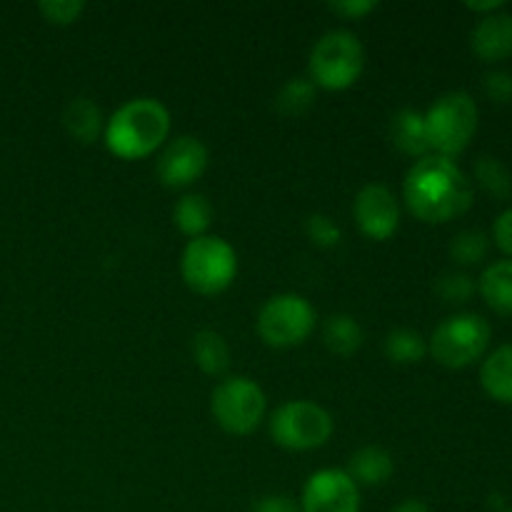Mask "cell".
Here are the masks:
<instances>
[{
  "label": "cell",
  "instance_id": "obj_31",
  "mask_svg": "<svg viewBox=\"0 0 512 512\" xmlns=\"http://www.w3.org/2000/svg\"><path fill=\"white\" fill-rule=\"evenodd\" d=\"M328 8L348 20H360L363 15L373 13L378 8V3H373V0H345V3H330Z\"/></svg>",
  "mask_w": 512,
  "mask_h": 512
},
{
  "label": "cell",
  "instance_id": "obj_34",
  "mask_svg": "<svg viewBox=\"0 0 512 512\" xmlns=\"http://www.w3.org/2000/svg\"><path fill=\"white\" fill-rule=\"evenodd\" d=\"M470 10H483V13H488V10H500V3H468Z\"/></svg>",
  "mask_w": 512,
  "mask_h": 512
},
{
  "label": "cell",
  "instance_id": "obj_14",
  "mask_svg": "<svg viewBox=\"0 0 512 512\" xmlns=\"http://www.w3.org/2000/svg\"><path fill=\"white\" fill-rule=\"evenodd\" d=\"M345 473L355 480V485H368V488H375V485H385L395 473V460L393 455L388 453L380 445H365L358 453L350 455L348 468Z\"/></svg>",
  "mask_w": 512,
  "mask_h": 512
},
{
  "label": "cell",
  "instance_id": "obj_8",
  "mask_svg": "<svg viewBox=\"0 0 512 512\" xmlns=\"http://www.w3.org/2000/svg\"><path fill=\"white\" fill-rule=\"evenodd\" d=\"M315 308L308 298L298 293H280L265 300L260 308L255 328L260 340L270 348H298L313 335L315 330Z\"/></svg>",
  "mask_w": 512,
  "mask_h": 512
},
{
  "label": "cell",
  "instance_id": "obj_19",
  "mask_svg": "<svg viewBox=\"0 0 512 512\" xmlns=\"http://www.w3.org/2000/svg\"><path fill=\"white\" fill-rule=\"evenodd\" d=\"M480 293L498 315L512 318V260H498L480 275Z\"/></svg>",
  "mask_w": 512,
  "mask_h": 512
},
{
  "label": "cell",
  "instance_id": "obj_12",
  "mask_svg": "<svg viewBox=\"0 0 512 512\" xmlns=\"http://www.w3.org/2000/svg\"><path fill=\"white\" fill-rule=\"evenodd\" d=\"M208 148L195 135H178L163 148L158 158V178L165 188H188L208 170Z\"/></svg>",
  "mask_w": 512,
  "mask_h": 512
},
{
  "label": "cell",
  "instance_id": "obj_5",
  "mask_svg": "<svg viewBox=\"0 0 512 512\" xmlns=\"http://www.w3.org/2000/svg\"><path fill=\"white\" fill-rule=\"evenodd\" d=\"M425 133L435 155L453 160L463 153L478 130V105L463 90L445 93L423 113Z\"/></svg>",
  "mask_w": 512,
  "mask_h": 512
},
{
  "label": "cell",
  "instance_id": "obj_13",
  "mask_svg": "<svg viewBox=\"0 0 512 512\" xmlns=\"http://www.w3.org/2000/svg\"><path fill=\"white\" fill-rule=\"evenodd\" d=\"M473 53L485 63H500L512 55V15L510 13H490L475 25Z\"/></svg>",
  "mask_w": 512,
  "mask_h": 512
},
{
  "label": "cell",
  "instance_id": "obj_9",
  "mask_svg": "<svg viewBox=\"0 0 512 512\" xmlns=\"http://www.w3.org/2000/svg\"><path fill=\"white\" fill-rule=\"evenodd\" d=\"M490 345L488 320L475 313H460L445 318L428 340V353L445 368H468L483 358Z\"/></svg>",
  "mask_w": 512,
  "mask_h": 512
},
{
  "label": "cell",
  "instance_id": "obj_16",
  "mask_svg": "<svg viewBox=\"0 0 512 512\" xmlns=\"http://www.w3.org/2000/svg\"><path fill=\"white\" fill-rule=\"evenodd\" d=\"M63 125L68 130V135L78 143L90 145L100 138V133L105 130L103 113H100L98 105L90 98H73L63 110Z\"/></svg>",
  "mask_w": 512,
  "mask_h": 512
},
{
  "label": "cell",
  "instance_id": "obj_32",
  "mask_svg": "<svg viewBox=\"0 0 512 512\" xmlns=\"http://www.w3.org/2000/svg\"><path fill=\"white\" fill-rule=\"evenodd\" d=\"M495 243L503 253H508L512 258V208L505 210L498 220H495Z\"/></svg>",
  "mask_w": 512,
  "mask_h": 512
},
{
  "label": "cell",
  "instance_id": "obj_11",
  "mask_svg": "<svg viewBox=\"0 0 512 512\" xmlns=\"http://www.w3.org/2000/svg\"><path fill=\"white\" fill-rule=\"evenodd\" d=\"M355 223L370 240H388L400 228V203L393 190L383 183H368L360 188L353 203Z\"/></svg>",
  "mask_w": 512,
  "mask_h": 512
},
{
  "label": "cell",
  "instance_id": "obj_35",
  "mask_svg": "<svg viewBox=\"0 0 512 512\" xmlns=\"http://www.w3.org/2000/svg\"><path fill=\"white\" fill-rule=\"evenodd\" d=\"M503 512H512V510H503Z\"/></svg>",
  "mask_w": 512,
  "mask_h": 512
},
{
  "label": "cell",
  "instance_id": "obj_28",
  "mask_svg": "<svg viewBox=\"0 0 512 512\" xmlns=\"http://www.w3.org/2000/svg\"><path fill=\"white\" fill-rule=\"evenodd\" d=\"M478 178L485 190L493 195H508L510 193V175L503 165L495 158H483L478 163Z\"/></svg>",
  "mask_w": 512,
  "mask_h": 512
},
{
  "label": "cell",
  "instance_id": "obj_30",
  "mask_svg": "<svg viewBox=\"0 0 512 512\" xmlns=\"http://www.w3.org/2000/svg\"><path fill=\"white\" fill-rule=\"evenodd\" d=\"M253 512H300V505L295 503L293 498H288V495L273 493L263 495V498L253 505Z\"/></svg>",
  "mask_w": 512,
  "mask_h": 512
},
{
  "label": "cell",
  "instance_id": "obj_20",
  "mask_svg": "<svg viewBox=\"0 0 512 512\" xmlns=\"http://www.w3.org/2000/svg\"><path fill=\"white\" fill-rule=\"evenodd\" d=\"M173 223L190 240L200 238V235H208L210 223H213V205H210V200L205 195L185 193L175 203Z\"/></svg>",
  "mask_w": 512,
  "mask_h": 512
},
{
  "label": "cell",
  "instance_id": "obj_15",
  "mask_svg": "<svg viewBox=\"0 0 512 512\" xmlns=\"http://www.w3.org/2000/svg\"><path fill=\"white\" fill-rule=\"evenodd\" d=\"M390 140L400 153L410 155V158H425L430 155L428 133H425V118L423 113L413 108H403L393 115L390 120Z\"/></svg>",
  "mask_w": 512,
  "mask_h": 512
},
{
  "label": "cell",
  "instance_id": "obj_26",
  "mask_svg": "<svg viewBox=\"0 0 512 512\" xmlns=\"http://www.w3.org/2000/svg\"><path fill=\"white\" fill-rule=\"evenodd\" d=\"M43 18L53 25H73L83 15V0H45L38 5Z\"/></svg>",
  "mask_w": 512,
  "mask_h": 512
},
{
  "label": "cell",
  "instance_id": "obj_29",
  "mask_svg": "<svg viewBox=\"0 0 512 512\" xmlns=\"http://www.w3.org/2000/svg\"><path fill=\"white\" fill-rule=\"evenodd\" d=\"M485 93L495 100V103H510L512 100V75L495 70L485 78Z\"/></svg>",
  "mask_w": 512,
  "mask_h": 512
},
{
  "label": "cell",
  "instance_id": "obj_24",
  "mask_svg": "<svg viewBox=\"0 0 512 512\" xmlns=\"http://www.w3.org/2000/svg\"><path fill=\"white\" fill-rule=\"evenodd\" d=\"M488 253V238L480 230H463L450 243V255L458 265H475Z\"/></svg>",
  "mask_w": 512,
  "mask_h": 512
},
{
  "label": "cell",
  "instance_id": "obj_27",
  "mask_svg": "<svg viewBox=\"0 0 512 512\" xmlns=\"http://www.w3.org/2000/svg\"><path fill=\"white\" fill-rule=\"evenodd\" d=\"M435 290H438L440 298L448 300V303H465V300L475 293V285L473 278H468L465 273H448L438 280Z\"/></svg>",
  "mask_w": 512,
  "mask_h": 512
},
{
  "label": "cell",
  "instance_id": "obj_3",
  "mask_svg": "<svg viewBox=\"0 0 512 512\" xmlns=\"http://www.w3.org/2000/svg\"><path fill=\"white\" fill-rule=\"evenodd\" d=\"M365 68V48L350 30H330L310 50L308 78L315 88L348 90Z\"/></svg>",
  "mask_w": 512,
  "mask_h": 512
},
{
  "label": "cell",
  "instance_id": "obj_21",
  "mask_svg": "<svg viewBox=\"0 0 512 512\" xmlns=\"http://www.w3.org/2000/svg\"><path fill=\"white\" fill-rule=\"evenodd\" d=\"M193 360L205 375H220L228 373L230 368V348L225 338L215 330H200L193 338Z\"/></svg>",
  "mask_w": 512,
  "mask_h": 512
},
{
  "label": "cell",
  "instance_id": "obj_23",
  "mask_svg": "<svg viewBox=\"0 0 512 512\" xmlns=\"http://www.w3.org/2000/svg\"><path fill=\"white\" fill-rule=\"evenodd\" d=\"M318 98V88L310 78H290L283 88L278 90V98H275V108L280 115H288V118H298V115L308 113L315 105Z\"/></svg>",
  "mask_w": 512,
  "mask_h": 512
},
{
  "label": "cell",
  "instance_id": "obj_4",
  "mask_svg": "<svg viewBox=\"0 0 512 512\" xmlns=\"http://www.w3.org/2000/svg\"><path fill=\"white\" fill-rule=\"evenodd\" d=\"M180 273L185 285L200 295H218L233 285L238 275V255L228 240L218 235H200L188 240L180 255Z\"/></svg>",
  "mask_w": 512,
  "mask_h": 512
},
{
  "label": "cell",
  "instance_id": "obj_6",
  "mask_svg": "<svg viewBox=\"0 0 512 512\" xmlns=\"http://www.w3.org/2000/svg\"><path fill=\"white\" fill-rule=\"evenodd\" d=\"M210 413L215 423L230 435H250L260 428L268 413V398L253 378L228 375L210 395Z\"/></svg>",
  "mask_w": 512,
  "mask_h": 512
},
{
  "label": "cell",
  "instance_id": "obj_25",
  "mask_svg": "<svg viewBox=\"0 0 512 512\" xmlns=\"http://www.w3.org/2000/svg\"><path fill=\"white\" fill-rule=\"evenodd\" d=\"M305 233L318 248H335L343 240V230L338 228V223L323 213H315L305 220Z\"/></svg>",
  "mask_w": 512,
  "mask_h": 512
},
{
  "label": "cell",
  "instance_id": "obj_10",
  "mask_svg": "<svg viewBox=\"0 0 512 512\" xmlns=\"http://www.w3.org/2000/svg\"><path fill=\"white\" fill-rule=\"evenodd\" d=\"M300 512H360V488L345 470H318L305 483Z\"/></svg>",
  "mask_w": 512,
  "mask_h": 512
},
{
  "label": "cell",
  "instance_id": "obj_33",
  "mask_svg": "<svg viewBox=\"0 0 512 512\" xmlns=\"http://www.w3.org/2000/svg\"><path fill=\"white\" fill-rule=\"evenodd\" d=\"M390 512H430V508L423 503V500L410 498V500H403V503H400L398 508H393Z\"/></svg>",
  "mask_w": 512,
  "mask_h": 512
},
{
  "label": "cell",
  "instance_id": "obj_2",
  "mask_svg": "<svg viewBox=\"0 0 512 512\" xmlns=\"http://www.w3.org/2000/svg\"><path fill=\"white\" fill-rule=\"evenodd\" d=\"M170 135V110L158 98H133L105 120L103 140L120 160H140L163 148Z\"/></svg>",
  "mask_w": 512,
  "mask_h": 512
},
{
  "label": "cell",
  "instance_id": "obj_18",
  "mask_svg": "<svg viewBox=\"0 0 512 512\" xmlns=\"http://www.w3.org/2000/svg\"><path fill=\"white\" fill-rule=\"evenodd\" d=\"M323 343L330 353L343 355V358H350V355L358 353L365 343V330L353 315H330L323 323Z\"/></svg>",
  "mask_w": 512,
  "mask_h": 512
},
{
  "label": "cell",
  "instance_id": "obj_17",
  "mask_svg": "<svg viewBox=\"0 0 512 512\" xmlns=\"http://www.w3.org/2000/svg\"><path fill=\"white\" fill-rule=\"evenodd\" d=\"M480 383L490 398L512 405V345H503L488 355L480 370Z\"/></svg>",
  "mask_w": 512,
  "mask_h": 512
},
{
  "label": "cell",
  "instance_id": "obj_7",
  "mask_svg": "<svg viewBox=\"0 0 512 512\" xmlns=\"http://www.w3.org/2000/svg\"><path fill=\"white\" fill-rule=\"evenodd\" d=\"M333 415L313 400H288L270 415V438L295 453L323 448L333 435Z\"/></svg>",
  "mask_w": 512,
  "mask_h": 512
},
{
  "label": "cell",
  "instance_id": "obj_22",
  "mask_svg": "<svg viewBox=\"0 0 512 512\" xmlns=\"http://www.w3.org/2000/svg\"><path fill=\"white\" fill-rule=\"evenodd\" d=\"M385 355L398 365H415L428 355V340L413 328H395L385 335Z\"/></svg>",
  "mask_w": 512,
  "mask_h": 512
},
{
  "label": "cell",
  "instance_id": "obj_1",
  "mask_svg": "<svg viewBox=\"0 0 512 512\" xmlns=\"http://www.w3.org/2000/svg\"><path fill=\"white\" fill-rule=\"evenodd\" d=\"M403 198L415 218L440 225L468 213L473 205V185L455 160L425 155L415 160L405 175Z\"/></svg>",
  "mask_w": 512,
  "mask_h": 512
}]
</instances>
